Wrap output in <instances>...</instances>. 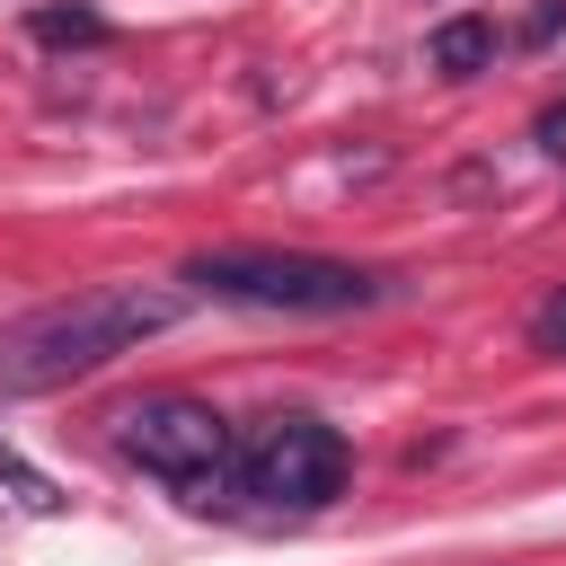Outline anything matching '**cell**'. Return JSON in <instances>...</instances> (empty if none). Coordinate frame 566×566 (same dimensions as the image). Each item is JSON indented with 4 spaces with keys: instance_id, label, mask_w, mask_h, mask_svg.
I'll list each match as a JSON object with an SVG mask.
<instances>
[{
    "instance_id": "cell-4",
    "label": "cell",
    "mask_w": 566,
    "mask_h": 566,
    "mask_svg": "<svg viewBox=\"0 0 566 566\" xmlns=\"http://www.w3.org/2000/svg\"><path fill=\"white\" fill-rule=\"evenodd\" d=\"M345 478H354V451L327 416H256L239 433V495L274 513H318L345 495Z\"/></svg>"
},
{
    "instance_id": "cell-7",
    "label": "cell",
    "mask_w": 566,
    "mask_h": 566,
    "mask_svg": "<svg viewBox=\"0 0 566 566\" xmlns=\"http://www.w3.org/2000/svg\"><path fill=\"white\" fill-rule=\"evenodd\" d=\"M0 486H9V495H18L27 513H62V486H53L44 469H27V460H18L9 442H0Z\"/></svg>"
},
{
    "instance_id": "cell-1",
    "label": "cell",
    "mask_w": 566,
    "mask_h": 566,
    "mask_svg": "<svg viewBox=\"0 0 566 566\" xmlns=\"http://www.w3.org/2000/svg\"><path fill=\"white\" fill-rule=\"evenodd\" d=\"M177 310H186L177 283H88V292L35 301L27 318L0 327V389H9V398L71 389V380L106 371L115 354L150 345L159 327H177Z\"/></svg>"
},
{
    "instance_id": "cell-9",
    "label": "cell",
    "mask_w": 566,
    "mask_h": 566,
    "mask_svg": "<svg viewBox=\"0 0 566 566\" xmlns=\"http://www.w3.org/2000/svg\"><path fill=\"white\" fill-rule=\"evenodd\" d=\"M557 27H566V0H539L531 27H522V44H557Z\"/></svg>"
},
{
    "instance_id": "cell-3",
    "label": "cell",
    "mask_w": 566,
    "mask_h": 566,
    "mask_svg": "<svg viewBox=\"0 0 566 566\" xmlns=\"http://www.w3.org/2000/svg\"><path fill=\"white\" fill-rule=\"evenodd\" d=\"M115 451L142 478H159L177 504H195V513L239 495V433H230L221 407H203L186 389H150L133 407H115Z\"/></svg>"
},
{
    "instance_id": "cell-6",
    "label": "cell",
    "mask_w": 566,
    "mask_h": 566,
    "mask_svg": "<svg viewBox=\"0 0 566 566\" xmlns=\"http://www.w3.org/2000/svg\"><path fill=\"white\" fill-rule=\"evenodd\" d=\"M27 27H35V44H106V18L97 9H35Z\"/></svg>"
},
{
    "instance_id": "cell-8",
    "label": "cell",
    "mask_w": 566,
    "mask_h": 566,
    "mask_svg": "<svg viewBox=\"0 0 566 566\" xmlns=\"http://www.w3.org/2000/svg\"><path fill=\"white\" fill-rule=\"evenodd\" d=\"M531 345H539V354H566V283L531 310Z\"/></svg>"
},
{
    "instance_id": "cell-2",
    "label": "cell",
    "mask_w": 566,
    "mask_h": 566,
    "mask_svg": "<svg viewBox=\"0 0 566 566\" xmlns=\"http://www.w3.org/2000/svg\"><path fill=\"white\" fill-rule=\"evenodd\" d=\"M186 283L212 301H239V310H274V318H345L389 292L371 265H345L318 248H195Z\"/></svg>"
},
{
    "instance_id": "cell-5",
    "label": "cell",
    "mask_w": 566,
    "mask_h": 566,
    "mask_svg": "<svg viewBox=\"0 0 566 566\" xmlns=\"http://www.w3.org/2000/svg\"><path fill=\"white\" fill-rule=\"evenodd\" d=\"M424 53H433V71H442V80H478V71H495L504 27H495V18H442Z\"/></svg>"
}]
</instances>
